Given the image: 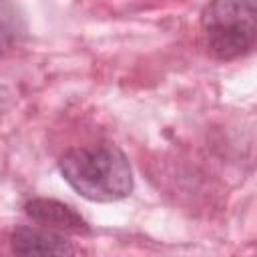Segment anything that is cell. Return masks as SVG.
<instances>
[{"label": "cell", "instance_id": "obj_3", "mask_svg": "<svg viewBox=\"0 0 257 257\" xmlns=\"http://www.w3.org/2000/svg\"><path fill=\"white\" fill-rule=\"evenodd\" d=\"M24 213L40 227L56 233H74V235L90 233V227L82 219V215L74 211V207L56 199H46V197L30 199L24 205Z\"/></svg>", "mask_w": 257, "mask_h": 257}, {"label": "cell", "instance_id": "obj_4", "mask_svg": "<svg viewBox=\"0 0 257 257\" xmlns=\"http://www.w3.org/2000/svg\"><path fill=\"white\" fill-rule=\"evenodd\" d=\"M10 247L18 255H72L76 247L62 233L44 227H16L10 233Z\"/></svg>", "mask_w": 257, "mask_h": 257}, {"label": "cell", "instance_id": "obj_2", "mask_svg": "<svg viewBox=\"0 0 257 257\" xmlns=\"http://www.w3.org/2000/svg\"><path fill=\"white\" fill-rule=\"evenodd\" d=\"M201 28L215 58H239L255 46L257 0H211L201 14Z\"/></svg>", "mask_w": 257, "mask_h": 257}, {"label": "cell", "instance_id": "obj_1", "mask_svg": "<svg viewBox=\"0 0 257 257\" xmlns=\"http://www.w3.org/2000/svg\"><path fill=\"white\" fill-rule=\"evenodd\" d=\"M58 171L80 197L92 203H114L133 191L131 163L118 147L108 143L66 151Z\"/></svg>", "mask_w": 257, "mask_h": 257}, {"label": "cell", "instance_id": "obj_5", "mask_svg": "<svg viewBox=\"0 0 257 257\" xmlns=\"http://www.w3.org/2000/svg\"><path fill=\"white\" fill-rule=\"evenodd\" d=\"M26 36V16L16 0H0V54L14 50Z\"/></svg>", "mask_w": 257, "mask_h": 257}]
</instances>
